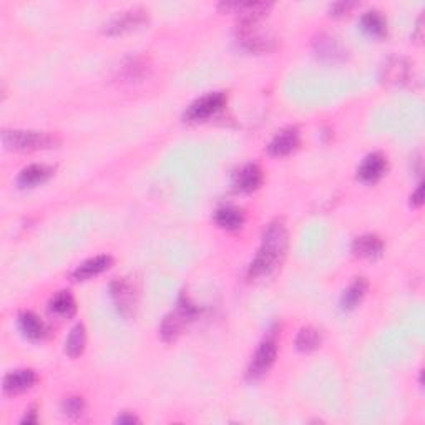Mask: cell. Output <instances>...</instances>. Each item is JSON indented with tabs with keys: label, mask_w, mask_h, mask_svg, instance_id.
Masks as SVG:
<instances>
[{
	"label": "cell",
	"mask_w": 425,
	"mask_h": 425,
	"mask_svg": "<svg viewBox=\"0 0 425 425\" xmlns=\"http://www.w3.org/2000/svg\"><path fill=\"white\" fill-rule=\"evenodd\" d=\"M289 234L283 221H273L263 233L259 251L249 268L251 278H264L273 274L283 264L288 251Z\"/></svg>",
	"instance_id": "1"
},
{
	"label": "cell",
	"mask_w": 425,
	"mask_h": 425,
	"mask_svg": "<svg viewBox=\"0 0 425 425\" xmlns=\"http://www.w3.org/2000/svg\"><path fill=\"white\" fill-rule=\"evenodd\" d=\"M2 143L16 152H40L52 149L60 144V140L53 133L33 132V130H4Z\"/></svg>",
	"instance_id": "2"
},
{
	"label": "cell",
	"mask_w": 425,
	"mask_h": 425,
	"mask_svg": "<svg viewBox=\"0 0 425 425\" xmlns=\"http://www.w3.org/2000/svg\"><path fill=\"white\" fill-rule=\"evenodd\" d=\"M196 317V307L188 301L186 298H181L178 306L173 309L170 314H166L163 319L162 326H159V334L163 341L171 342L181 334L183 329L190 324L193 319Z\"/></svg>",
	"instance_id": "3"
},
{
	"label": "cell",
	"mask_w": 425,
	"mask_h": 425,
	"mask_svg": "<svg viewBox=\"0 0 425 425\" xmlns=\"http://www.w3.org/2000/svg\"><path fill=\"white\" fill-rule=\"evenodd\" d=\"M415 80V69L407 59L389 57L380 67V81L389 86H407Z\"/></svg>",
	"instance_id": "4"
},
{
	"label": "cell",
	"mask_w": 425,
	"mask_h": 425,
	"mask_svg": "<svg viewBox=\"0 0 425 425\" xmlns=\"http://www.w3.org/2000/svg\"><path fill=\"white\" fill-rule=\"evenodd\" d=\"M226 105V95L223 91H212L201 98L193 101L185 112V120L188 122H201V120L210 118L211 115L218 113Z\"/></svg>",
	"instance_id": "5"
},
{
	"label": "cell",
	"mask_w": 425,
	"mask_h": 425,
	"mask_svg": "<svg viewBox=\"0 0 425 425\" xmlns=\"http://www.w3.org/2000/svg\"><path fill=\"white\" fill-rule=\"evenodd\" d=\"M276 356H278L276 341L266 339L261 342L259 347L254 352L253 359L249 362L248 379L256 380L268 374L269 369H271L274 364V361H276Z\"/></svg>",
	"instance_id": "6"
},
{
	"label": "cell",
	"mask_w": 425,
	"mask_h": 425,
	"mask_svg": "<svg viewBox=\"0 0 425 425\" xmlns=\"http://www.w3.org/2000/svg\"><path fill=\"white\" fill-rule=\"evenodd\" d=\"M147 13L148 12H144L143 8H130V11L118 12L117 16L105 23V33L120 35V33L133 30V28L143 26L148 21Z\"/></svg>",
	"instance_id": "7"
},
{
	"label": "cell",
	"mask_w": 425,
	"mask_h": 425,
	"mask_svg": "<svg viewBox=\"0 0 425 425\" xmlns=\"http://www.w3.org/2000/svg\"><path fill=\"white\" fill-rule=\"evenodd\" d=\"M221 11L226 12H234L238 13L239 17V23H251V22H261L266 13L269 12L271 8V4L269 2H246V4H221L220 6Z\"/></svg>",
	"instance_id": "8"
},
{
	"label": "cell",
	"mask_w": 425,
	"mask_h": 425,
	"mask_svg": "<svg viewBox=\"0 0 425 425\" xmlns=\"http://www.w3.org/2000/svg\"><path fill=\"white\" fill-rule=\"evenodd\" d=\"M112 298L117 307L120 309V312L123 316H130V314L135 312V306H137V293H135V288L132 283H128L127 279H117V281L112 283Z\"/></svg>",
	"instance_id": "9"
},
{
	"label": "cell",
	"mask_w": 425,
	"mask_h": 425,
	"mask_svg": "<svg viewBox=\"0 0 425 425\" xmlns=\"http://www.w3.org/2000/svg\"><path fill=\"white\" fill-rule=\"evenodd\" d=\"M387 171V158L382 153H372L362 159L361 166L357 168V176L364 183H375Z\"/></svg>",
	"instance_id": "10"
},
{
	"label": "cell",
	"mask_w": 425,
	"mask_h": 425,
	"mask_svg": "<svg viewBox=\"0 0 425 425\" xmlns=\"http://www.w3.org/2000/svg\"><path fill=\"white\" fill-rule=\"evenodd\" d=\"M37 384V374L32 369L13 370L4 378V392L17 395L32 389Z\"/></svg>",
	"instance_id": "11"
},
{
	"label": "cell",
	"mask_w": 425,
	"mask_h": 425,
	"mask_svg": "<svg viewBox=\"0 0 425 425\" xmlns=\"http://www.w3.org/2000/svg\"><path fill=\"white\" fill-rule=\"evenodd\" d=\"M263 183V170L254 163H248V165L241 166L233 176V186L238 191L251 193L258 190Z\"/></svg>",
	"instance_id": "12"
},
{
	"label": "cell",
	"mask_w": 425,
	"mask_h": 425,
	"mask_svg": "<svg viewBox=\"0 0 425 425\" xmlns=\"http://www.w3.org/2000/svg\"><path fill=\"white\" fill-rule=\"evenodd\" d=\"M314 52L317 53L321 59L329 60V62H337L346 59V48L341 45V42L337 38L321 33L314 40Z\"/></svg>",
	"instance_id": "13"
},
{
	"label": "cell",
	"mask_w": 425,
	"mask_h": 425,
	"mask_svg": "<svg viewBox=\"0 0 425 425\" xmlns=\"http://www.w3.org/2000/svg\"><path fill=\"white\" fill-rule=\"evenodd\" d=\"M299 144V132L296 128H286L279 132L268 144V152L273 157H286L293 153Z\"/></svg>",
	"instance_id": "14"
},
{
	"label": "cell",
	"mask_w": 425,
	"mask_h": 425,
	"mask_svg": "<svg viewBox=\"0 0 425 425\" xmlns=\"http://www.w3.org/2000/svg\"><path fill=\"white\" fill-rule=\"evenodd\" d=\"M384 241L378 234H364L354 239L352 253L362 259H375L382 254Z\"/></svg>",
	"instance_id": "15"
},
{
	"label": "cell",
	"mask_w": 425,
	"mask_h": 425,
	"mask_svg": "<svg viewBox=\"0 0 425 425\" xmlns=\"http://www.w3.org/2000/svg\"><path fill=\"white\" fill-rule=\"evenodd\" d=\"M113 264L112 256H96V258H91L89 261H85V263H81L79 268L74 271V279L75 281H85V279H90L94 276H98L106 269L110 268V266Z\"/></svg>",
	"instance_id": "16"
},
{
	"label": "cell",
	"mask_w": 425,
	"mask_h": 425,
	"mask_svg": "<svg viewBox=\"0 0 425 425\" xmlns=\"http://www.w3.org/2000/svg\"><path fill=\"white\" fill-rule=\"evenodd\" d=\"M18 327H21L22 334L32 341L42 339L47 334V327L42 319L30 311H23L18 316Z\"/></svg>",
	"instance_id": "17"
},
{
	"label": "cell",
	"mask_w": 425,
	"mask_h": 425,
	"mask_svg": "<svg viewBox=\"0 0 425 425\" xmlns=\"http://www.w3.org/2000/svg\"><path fill=\"white\" fill-rule=\"evenodd\" d=\"M215 221H216V225L221 226L223 230L236 231V230L243 228L246 218H244L243 210H239V208L223 206L215 212Z\"/></svg>",
	"instance_id": "18"
},
{
	"label": "cell",
	"mask_w": 425,
	"mask_h": 425,
	"mask_svg": "<svg viewBox=\"0 0 425 425\" xmlns=\"http://www.w3.org/2000/svg\"><path fill=\"white\" fill-rule=\"evenodd\" d=\"M53 170L50 166L45 165H30L27 168H23L21 171V175L17 178V183L22 188H30L35 185H40V183L47 181L48 178L52 176Z\"/></svg>",
	"instance_id": "19"
},
{
	"label": "cell",
	"mask_w": 425,
	"mask_h": 425,
	"mask_svg": "<svg viewBox=\"0 0 425 425\" xmlns=\"http://www.w3.org/2000/svg\"><path fill=\"white\" fill-rule=\"evenodd\" d=\"M361 27L367 35L382 38L387 33V21L384 16L378 11H369L366 12L361 18Z\"/></svg>",
	"instance_id": "20"
},
{
	"label": "cell",
	"mask_w": 425,
	"mask_h": 425,
	"mask_svg": "<svg viewBox=\"0 0 425 425\" xmlns=\"http://www.w3.org/2000/svg\"><path fill=\"white\" fill-rule=\"evenodd\" d=\"M367 288H369V284H367V281L364 278H357L354 283H351L349 288L346 289L344 294H342V298H341L342 309H346V311H351V309L359 306V302L366 296Z\"/></svg>",
	"instance_id": "21"
},
{
	"label": "cell",
	"mask_w": 425,
	"mask_h": 425,
	"mask_svg": "<svg viewBox=\"0 0 425 425\" xmlns=\"http://www.w3.org/2000/svg\"><path fill=\"white\" fill-rule=\"evenodd\" d=\"M322 339H324V334H322L321 329L314 326L302 327L296 337V349L299 352L316 351L322 344Z\"/></svg>",
	"instance_id": "22"
},
{
	"label": "cell",
	"mask_w": 425,
	"mask_h": 425,
	"mask_svg": "<svg viewBox=\"0 0 425 425\" xmlns=\"http://www.w3.org/2000/svg\"><path fill=\"white\" fill-rule=\"evenodd\" d=\"M48 309H50V312L57 314V316H60V317L74 316L76 311L75 298L72 296L69 291L57 293L55 296L52 298L50 304H48Z\"/></svg>",
	"instance_id": "23"
},
{
	"label": "cell",
	"mask_w": 425,
	"mask_h": 425,
	"mask_svg": "<svg viewBox=\"0 0 425 425\" xmlns=\"http://www.w3.org/2000/svg\"><path fill=\"white\" fill-rule=\"evenodd\" d=\"M86 344V331L84 324H76L74 329L70 331L69 337L65 341V352L70 357H79L84 354Z\"/></svg>",
	"instance_id": "24"
},
{
	"label": "cell",
	"mask_w": 425,
	"mask_h": 425,
	"mask_svg": "<svg viewBox=\"0 0 425 425\" xmlns=\"http://www.w3.org/2000/svg\"><path fill=\"white\" fill-rule=\"evenodd\" d=\"M148 67L142 59H130L127 60V64L122 67V76L125 80L133 81L138 79H143L147 75Z\"/></svg>",
	"instance_id": "25"
},
{
	"label": "cell",
	"mask_w": 425,
	"mask_h": 425,
	"mask_svg": "<svg viewBox=\"0 0 425 425\" xmlns=\"http://www.w3.org/2000/svg\"><path fill=\"white\" fill-rule=\"evenodd\" d=\"M84 409L85 402L81 397H67L64 400V412L69 417H79V415L84 414Z\"/></svg>",
	"instance_id": "26"
},
{
	"label": "cell",
	"mask_w": 425,
	"mask_h": 425,
	"mask_svg": "<svg viewBox=\"0 0 425 425\" xmlns=\"http://www.w3.org/2000/svg\"><path fill=\"white\" fill-rule=\"evenodd\" d=\"M354 7H356L354 2H336V4H332V6H331L329 12H331V16L341 17V16H346V13Z\"/></svg>",
	"instance_id": "27"
},
{
	"label": "cell",
	"mask_w": 425,
	"mask_h": 425,
	"mask_svg": "<svg viewBox=\"0 0 425 425\" xmlns=\"http://www.w3.org/2000/svg\"><path fill=\"white\" fill-rule=\"evenodd\" d=\"M422 203H424V185L420 183L414 195L410 196V205H412L414 208H419V206H422Z\"/></svg>",
	"instance_id": "28"
},
{
	"label": "cell",
	"mask_w": 425,
	"mask_h": 425,
	"mask_svg": "<svg viewBox=\"0 0 425 425\" xmlns=\"http://www.w3.org/2000/svg\"><path fill=\"white\" fill-rule=\"evenodd\" d=\"M117 424H122V425H125V424H140V419L137 417V415H133V414L123 412L117 419Z\"/></svg>",
	"instance_id": "29"
},
{
	"label": "cell",
	"mask_w": 425,
	"mask_h": 425,
	"mask_svg": "<svg viewBox=\"0 0 425 425\" xmlns=\"http://www.w3.org/2000/svg\"><path fill=\"white\" fill-rule=\"evenodd\" d=\"M38 422V415L35 409H28L26 415H23L22 424H37Z\"/></svg>",
	"instance_id": "30"
},
{
	"label": "cell",
	"mask_w": 425,
	"mask_h": 425,
	"mask_svg": "<svg viewBox=\"0 0 425 425\" xmlns=\"http://www.w3.org/2000/svg\"><path fill=\"white\" fill-rule=\"evenodd\" d=\"M414 38H417V42L422 40V18H419V22H417V33H414Z\"/></svg>",
	"instance_id": "31"
}]
</instances>
